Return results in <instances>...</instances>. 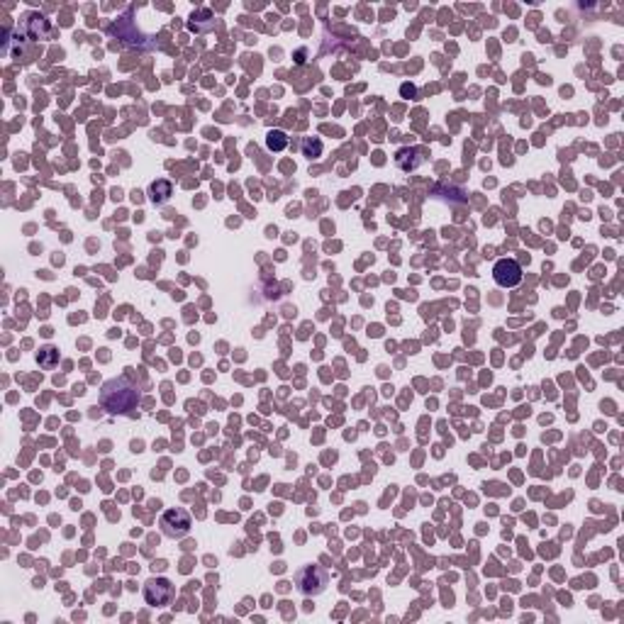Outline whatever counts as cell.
Masks as SVG:
<instances>
[{"instance_id": "obj_1", "label": "cell", "mask_w": 624, "mask_h": 624, "mask_svg": "<svg viewBox=\"0 0 624 624\" xmlns=\"http://www.w3.org/2000/svg\"><path fill=\"white\" fill-rule=\"evenodd\" d=\"M100 405L110 415H135V410L139 407V390L127 378H113L103 385Z\"/></svg>"}, {"instance_id": "obj_2", "label": "cell", "mask_w": 624, "mask_h": 624, "mask_svg": "<svg viewBox=\"0 0 624 624\" xmlns=\"http://www.w3.org/2000/svg\"><path fill=\"white\" fill-rule=\"evenodd\" d=\"M159 527H162L164 536H168V539H183V536L191 532L193 522H191L188 510H183V507H171V510H166L162 515Z\"/></svg>"}, {"instance_id": "obj_3", "label": "cell", "mask_w": 624, "mask_h": 624, "mask_svg": "<svg viewBox=\"0 0 624 624\" xmlns=\"http://www.w3.org/2000/svg\"><path fill=\"white\" fill-rule=\"evenodd\" d=\"M295 583H298V590H300L302 595H320V593H324V588H327L329 573L320 566H305L298 571Z\"/></svg>"}, {"instance_id": "obj_4", "label": "cell", "mask_w": 624, "mask_h": 624, "mask_svg": "<svg viewBox=\"0 0 624 624\" xmlns=\"http://www.w3.org/2000/svg\"><path fill=\"white\" fill-rule=\"evenodd\" d=\"M173 595H176V588L168 578H149L144 583V600L151 607H166L171 605Z\"/></svg>"}, {"instance_id": "obj_5", "label": "cell", "mask_w": 624, "mask_h": 624, "mask_svg": "<svg viewBox=\"0 0 624 624\" xmlns=\"http://www.w3.org/2000/svg\"><path fill=\"white\" fill-rule=\"evenodd\" d=\"M493 278L500 288H517L525 273H522V266L515 259H500L493 266Z\"/></svg>"}, {"instance_id": "obj_6", "label": "cell", "mask_w": 624, "mask_h": 624, "mask_svg": "<svg viewBox=\"0 0 624 624\" xmlns=\"http://www.w3.org/2000/svg\"><path fill=\"white\" fill-rule=\"evenodd\" d=\"M149 195H151V203H166V200H171L173 195V186L168 181H164V178H159V181H154L149 186Z\"/></svg>"}, {"instance_id": "obj_7", "label": "cell", "mask_w": 624, "mask_h": 624, "mask_svg": "<svg viewBox=\"0 0 624 624\" xmlns=\"http://www.w3.org/2000/svg\"><path fill=\"white\" fill-rule=\"evenodd\" d=\"M27 27H30V37L32 39H42L49 30V22L44 20L42 15H30L27 17Z\"/></svg>"}, {"instance_id": "obj_8", "label": "cell", "mask_w": 624, "mask_h": 624, "mask_svg": "<svg viewBox=\"0 0 624 624\" xmlns=\"http://www.w3.org/2000/svg\"><path fill=\"white\" fill-rule=\"evenodd\" d=\"M266 146H269L271 151H283V149L288 146L286 132H281V130H271L269 135H266Z\"/></svg>"}, {"instance_id": "obj_9", "label": "cell", "mask_w": 624, "mask_h": 624, "mask_svg": "<svg viewBox=\"0 0 624 624\" xmlns=\"http://www.w3.org/2000/svg\"><path fill=\"white\" fill-rule=\"evenodd\" d=\"M302 154L307 156V159H318L320 154H322V142L320 139H302Z\"/></svg>"}, {"instance_id": "obj_10", "label": "cell", "mask_w": 624, "mask_h": 624, "mask_svg": "<svg viewBox=\"0 0 624 624\" xmlns=\"http://www.w3.org/2000/svg\"><path fill=\"white\" fill-rule=\"evenodd\" d=\"M59 359V351L54 347H44L42 351H39V356H37V361L44 366V369H52L54 364H57Z\"/></svg>"}]
</instances>
